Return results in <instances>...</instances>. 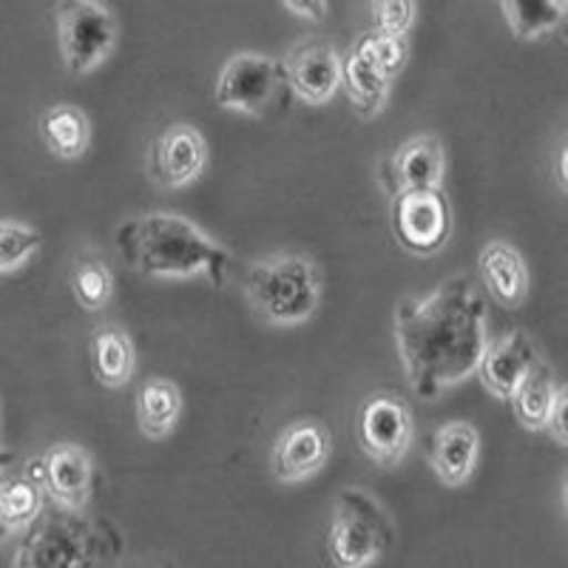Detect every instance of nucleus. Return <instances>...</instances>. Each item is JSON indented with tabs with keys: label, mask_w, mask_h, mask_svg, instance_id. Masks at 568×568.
Returning <instances> with one entry per match:
<instances>
[{
	"label": "nucleus",
	"mask_w": 568,
	"mask_h": 568,
	"mask_svg": "<svg viewBox=\"0 0 568 568\" xmlns=\"http://www.w3.org/2000/svg\"><path fill=\"white\" fill-rule=\"evenodd\" d=\"M486 324L484 298L464 273L426 296H404L395 304V344L415 398L438 400L475 375L489 344Z\"/></svg>",
	"instance_id": "nucleus-1"
},
{
	"label": "nucleus",
	"mask_w": 568,
	"mask_h": 568,
	"mask_svg": "<svg viewBox=\"0 0 568 568\" xmlns=\"http://www.w3.org/2000/svg\"><path fill=\"white\" fill-rule=\"evenodd\" d=\"M116 256L125 267L151 278H207L225 282L231 253L191 220L171 211L129 216L114 231Z\"/></svg>",
	"instance_id": "nucleus-2"
},
{
	"label": "nucleus",
	"mask_w": 568,
	"mask_h": 568,
	"mask_svg": "<svg viewBox=\"0 0 568 568\" xmlns=\"http://www.w3.org/2000/svg\"><path fill=\"white\" fill-rule=\"evenodd\" d=\"M245 296L265 322L293 327L316 316L322 307V271L304 253L256 258L245 273Z\"/></svg>",
	"instance_id": "nucleus-3"
},
{
	"label": "nucleus",
	"mask_w": 568,
	"mask_h": 568,
	"mask_svg": "<svg viewBox=\"0 0 568 568\" xmlns=\"http://www.w3.org/2000/svg\"><path fill=\"white\" fill-rule=\"evenodd\" d=\"M393 520L369 491L347 486L333 500L327 555L336 568H369L393 546Z\"/></svg>",
	"instance_id": "nucleus-4"
},
{
	"label": "nucleus",
	"mask_w": 568,
	"mask_h": 568,
	"mask_svg": "<svg viewBox=\"0 0 568 568\" xmlns=\"http://www.w3.org/2000/svg\"><path fill=\"white\" fill-rule=\"evenodd\" d=\"M120 23L100 0L58 3V38L63 63L71 74H89L105 63L116 45Z\"/></svg>",
	"instance_id": "nucleus-5"
},
{
	"label": "nucleus",
	"mask_w": 568,
	"mask_h": 568,
	"mask_svg": "<svg viewBox=\"0 0 568 568\" xmlns=\"http://www.w3.org/2000/svg\"><path fill=\"white\" fill-rule=\"evenodd\" d=\"M105 546L94 524L78 517H49L20 542L12 568H94Z\"/></svg>",
	"instance_id": "nucleus-6"
},
{
	"label": "nucleus",
	"mask_w": 568,
	"mask_h": 568,
	"mask_svg": "<svg viewBox=\"0 0 568 568\" xmlns=\"http://www.w3.org/2000/svg\"><path fill=\"white\" fill-rule=\"evenodd\" d=\"M389 227L400 247L415 256H435L453 240V205L444 191H407L389 200Z\"/></svg>",
	"instance_id": "nucleus-7"
},
{
	"label": "nucleus",
	"mask_w": 568,
	"mask_h": 568,
	"mask_svg": "<svg viewBox=\"0 0 568 568\" xmlns=\"http://www.w3.org/2000/svg\"><path fill=\"white\" fill-rule=\"evenodd\" d=\"M282 85V60H273L258 52H240L220 69L213 98H216V105L225 111L262 116L276 103Z\"/></svg>",
	"instance_id": "nucleus-8"
},
{
	"label": "nucleus",
	"mask_w": 568,
	"mask_h": 568,
	"mask_svg": "<svg viewBox=\"0 0 568 568\" xmlns=\"http://www.w3.org/2000/svg\"><path fill=\"white\" fill-rule=\"evenodd\" d=\"M415 438L413 409L398 393H373L358 409V444L384 469H393L409 453Z\"/></svg>",
	"instance_id": "nucleus-9"
},
{
	"label": "nucleus",
	"mask_w": 568,
	"mask_h": 568,
	"mask_svg": "<svg viewBox=\"0 0 568 568\" xmlns=\"http://www.w3.org/2000/svg\"><path fill=\"white\" fill-rule=\"evenodd\" d=\"M94 458L80 444H54L29 464V480L52 497L63 511H80L94 495Z\"/></svg>",
	"instance_id": "nucleus-10"
},
{
	"label": "nucleus",
	"mask_w": 568,
	"mask_h": 568,
	"mask_svg": "<svg viewBox=\"0 0 568 568\" xmlns=\"http://www.w3.org/2000/svg\"><path fill=\"white\" fill-rule=\"evenodd\" d=\"M333 453V435L318 418H298L273 444L271 471L282 484H298L327 466Z\"/></svg>",
	"instance_id": "nucleus-11"
},
{
	"label": "nucleus",
	"mask_w": 568,
	"mask_h": 568,
	"mask_svg": "<svg viewBox=\"0 0 568 568\" xmlns=\"http://www.w3.org/2000/svg\"><path fill=\"white\" fill-rule=\"evenodd\" d=\"M446 151L435 134H415L398 145L393 156L382 165V185L387 196L407 191H438L444 185Z\"/></svg>",
	"instance_id": "nucleus-12"
},
{
	"label": "nucleus",
	"mask_w": 568,
	"mask_h": 568,
	"mask_svg": "<svg viewBox=\"0 0 568 568\" xmlns=\"http://www.w3.org/2000/svg\"><path fill=\"white\" fill-rule=\"evenodd\" d=\"M207 142L194 125L174 123L162 131L149 151V174L160 187H185L205 174Z\"/></svg>",
	"instance_id": "nucleus-13"
},
{
	"label": "nucleus",
	"mask_w": 568,
	"mask_h": 568,
	"mask_svg": "<svg viewBox=\"0 0 568 568\" xmlns=\"http://www.w3.org/2000/svg\"><path fill=\"white\" fill-rule=\"evenodd\" d=\"M284 83L302 103L327 105L342 85V58L324 40H311L287 52L282 60Z\"/></svg>",
	"instance_id": "nucleus-14"
},
{
	"label": "nucleus",
	"mask_w": 568,
	"mask_h": 568,
	"mask_svg": "<svg viewBox=\"0 0 568 568\" xmlns=\"http://www.w3.org/2000/svg\"><path fill=\"white\" fill-rule=\"evenodd\" d=\"M537 358V347L529 338V333L524 329H511L506 336H500L497 342L486 344L484 355H480L478 364V378L491 395L497 398H511L515 387L520 384L529 367Z\"/></svg>",
	"instance_id": "nucleus-15"
},
{
	"label": "nucleus",
	"mask_w": 568,
	"mask_h": 568,
	"mask_svg": "<svg viewBox=\"0 0 568 568\" xmlns=\"http://www.w3.org/2000/svg\"><path fill=\"white\" fill-rule=\"evenodd\" d=\"M478 458L480 433L466 420H449L435 433L429 464H433L435 478L444 486H453V489L464 486L478 469Z\"/></svg>",
	"instance_id": "nucleus-16"
},
{
	"label": "nucleus",
	"mask_w": 568,
	"mask_h": 568,
	"mask_svg": "<svg viewBox=\"0 0 568 568\" xmlns=\"http://www.w3.org/2000/svg\"><path fill=\"white\" fill-rule=\"evenodd\" d=\"M480 282L489 291L497 304L506 311H517L529 296V267L515 245L504 240H495L480 251L478 258Z\"/></svg>",
	"instance_id": "nucleus-17"
},
{
	"label": "nucleus",
	"mask_w": 568,
	"mask_h": 568,
	"mask_svg": "<svg viewBox=\"0 0 568 568\" xmlns=\"http://www.w3.org/2000/svg\"><path fill=\"white\" fill-rule=\"evenodd\" d=\"M338 89H344L355 114L364 116V120H375L387 109L393 80L384 78L382 71L353 45L342 58V85Z\"/></svg>",
	"instance_id": "nucleus-18"
},
{
	"label": "nucleus",
	"mask_w": 568,
	"mask_h": 568,
	"mask_svg": "<svg viewBox=\"0 0 568 568\" xmlns=\"http://www.w3.org/2000/svg\"><path fill=\"white\" fill-rule=\"evenodd\" d=\"M562 384L557 382L555 369L546 358L537 355L535 364L529 367V373L520 378V384L511 393V409H515L517 424L537 433L546 426V418H549L551 407H555L557 393H560Z\"/></svg>",
	"instance_id": "nucleus-19"
},
{
	"label": "nucleus",
	"mask_w": 568,
	"mask_h": 568,
	"mask_svg": "<svg viewBox=\"0 0 568 568\" xmlns=\"http://www.w3.org/2000/svg\"><path fill=\"white\" fill-rule=\"evenodd\" d=\"M91 367L98 382L109 389H120L134 378L136 353L129 333L116 324H103L91 338Z\"/></svg>",
	"instance_id": "nucleus-20"
},
{
	"label": "nucleus",
	"mask_w": 568,
	"mask_h": 568,
	"mask_svg": "<svg viewBox=\"0 0 568 568\" xmlns=\"http://www.w3.org/2000/svg\"><path fill=\"white\" fill-rule=\"evenodd\" d=\"M182 418V393L169 378H151L136 393V426L151 440H160L176 429Z\"/></svg>",
	"instance_id": "nucleus-21"
},
{
	"label": "nucleus",
	"mask_w": 568,
	"mask_h": 568,
	"mask_svg": "<svg viewBox=\"0 0 568 568\" xmlns=\"http://www.w3.org/2000/svg\"><path fill=\"white\" fill-rule=\"evenodd\" d=\"M40 136L58 160H78L91 142L89 116L71 103H58L40 116Z\"/></svg>",
	"instance_id": "nucleus-22"
},
{
	"label": "nucleus",
	"mask_w": 568,
	"mask_h": 568,
	"mask_svg": "<svg viewBox=\"0 0 568 568\" xmlns=\"http://www.w3.org/2000/svg\"><path fill=\"white\" fill-rule=\"evenodd\" d=\"M500 12L517 40H537L540 34L562 27L568 3L566 0H504Z\"/></svg>",
	"instance_id": "nucleus-23"
},
{
	"label": "nucleus",
	"mask_w": 568,
	"mask_h": 568,
	"mask_svg": "<svg viewBox=\"0 0 568 568\" xmlns=\"http://www.w3.org/2000/svg\"><path fill=\"white\" fill-rule=\"evenodd\" d=\"M0 511H3V524L7 529L20 531L29 529L43 511V491L38 484L29 478H7L0 484Z\"/></svg>",
	"instance_id": "nucleus-24"
},
{
	"label": "nucleus",
	"mask_w": 568,
	"mask_h": 568,
	"mask_svg": "<svg viewBox=\"0 0 568 568\" xmlns=\"http://www.w3.org/2000/svg\"><path fill=\"white\" fill-rule=\"evenodd\" d=\"M71 293L83 311L98 313L114 296V276L100 256L80 258L71 271Z\"/></svg>",
	"instance_id": "nucleus-25"
},
{
	"label": "nucleus",
	"mask_w": 568,
	"mask_h": 568,
	"mask_svg": "<svg viewBox=\"0 0 568 568\" xmlns=\"http://www.w3.org/2000/svg\"><path fill=\"white\" fill-rule=\"evenodd\" d=\"M43 247V233L23 222H0V273L23 267Z\"/></svg>",
	"instance_id": "nucleus-26"
},
{
	"label": "nucleus",
	"mask_w": 568,
	"mask_h": 568,
	"mask_svg": "<svg viewBox=\"0 0 568 568\" xmlns=\"http://www.w3.org/2000/svg\"><path fill=\"white\" fill-rule=\"evenodd\" d=\"M353 45L375 65V69L382 71L387 80H393L409 60V45L404 38H384V34L367 32L355 40Z\"/></svg>",
	"instance_id": "nucleus-27"
},
{
	"label": "nucleus",
	"mask_w": 568,
	"mask_h": 568,
	"mask_svg": "<svg viewBox=\"0 0 568 568\" xmlns=\"http://www.w3.org/2000/svg\"><path fill=\"white\" fill-rule=\"evenodd\" d=\"M369 12H373L375 34L407 40L415 14H418V3L415 0H375V3H369Z\"/></svg>",
	"instance_id": "nucleus-28"
},
{
	"label": "nucleus",
	"mask_w": 568,
	"mask_h": 568,
	"mask_svg": "<svg viewBox=\"0 0 568 568\" xmlns=\"http://www.w3.org/2000/svg\"><path fill=\"white\" fill-rule=\"evenodd\" d=\"M566 404H568V395H566V387H560V393H557V400L555 407H551L549 418H546V433H549V438L555 440L557 446H566L568 444V420H566Z\"/></svg>",
	"instance_id": "nucleus-29"
},
{
	"label": "nucleus",
	"mask_w": 568,
	"mask_h": 568,
	"mask_svg": "<svg viewBox=\"0 0 568 568\" xmlns=\"http://www.w3.org/2000/svg\"><path fill=\"white\" fill-rule=\"evenodd\" d=\"M282 7L291 14H296V18L313 20V23L327 18V9H329L324 0H307V3H304V0H284Z\"/></svg>",
	"instance_id": "nucleus-30"
},
{
	"label": "nucleus",
	"mask_w": 568,
	"mask_h": 568,
	"mask_svg": "<svg viewBox=\"0 0 568 568\" xmlns=\"http://www.w3.org/2000/svg\"><path fill=\"white\" fill-rule=\"evenodd\" d=\"M555 182H557V191H560V194H566V187H568V174H566V142H562L560 149H557V156H555Z\"/></svg>",
	"instance_id": "nucleus-31"
},
{
	"label": "nucleus",
	"mask_w": 568,
	"mask_h": 568,
	"mask_svg": "<svg viewBox=\"0 0 568 568\" xmlns=\"http://www.w3.org/2000/svg\"><path fill=\"white\" fill-rule=\"evenodd\" d=\"M0 484H3V471H0ZM12 537V531L7 529V524H3V511H0V542L9 540Z\"/></svg>",
	"instance_id": "nucleus-32"
},
{
	"label": "nucleus",
	"mask_w": 568,
	"mask_h": 568,
	"mask_svg": "<svg viewBox=\"0 0 568 568\" xmlns=\"http://www.w3.org/2000/svg\"><path fill=\"white\" fill-rule=\"evenodd\" d=\"M12 460H14L12 453H7V449H0V471L7 469V466L12 464Z\"/></svg>",
	"instance_id": "nucleus-33"
}]
</instances>
